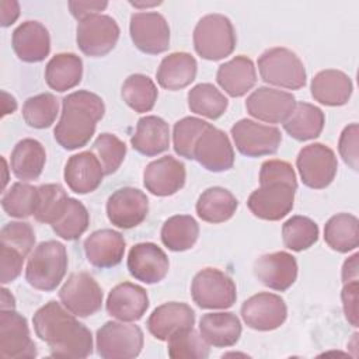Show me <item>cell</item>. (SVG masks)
Masks as SVG:
<instances>
[{"label":"cell","instance_id":"60d3db41","mask_svg":"<svg viewBox=\"0 0 359 359\" xmlns=\"http://www.w3.org/2000/svg\"><path fill=\"white\" fill-rule=\"evenodd\" d=\"M282 240L292 251L307 250L318 240V226L306 216H292L282 226Z\"/></svg>","mask_w":359,"mask_h":359},{"label":"cell","instance_id":"484cf974","mask_svg":"<svg viewBox=\"0 0 359 359\" xmlns=\"http://www.w3.org/2000/svg\"><path fill=\"white\" fill-rule=\"evenodd\" d=\"M194 324L195 311L180 302H168L156 307L147 318L149 332L160 341H167L177 331L194 327Z\"/></svg>","mask_w":359,"mask_h":359},{"label":"cell","instance_id":"f1b7e54d","mask_svg":"<svg viewBox=\"0 0 359 359\" xmlns=\"http://www.w3.org/2000/svg\"><path fill=\"white\" fill-rule=\"evenodd\" d=\"M216 80L230 97H243L257 83L255 66L244 55L234 56L231 60L219 66Z\"/></svg>","mask_w":359,"mask_h":359},{"label":"cell","instance_id":"e575fe53","mask_svg":"<svg viewBox=\"0 0 359 359\" xmlns=\"http://www.w3.org/2000/svg\"><path fill=\"white\" fill-rule=\"evenodd\" d=\"M83 62L74 53H57L45 67V80L52 90L59 93L76 87L81 81Z\"/></svg>","mask_w":359,"mask_h":359},{"label":"cell","instance_id":"b9f144b4","mask_svg":"<svg viewBox=\"0 0 359 359\" xmlns=\"http://www.w3.org/2000/svg\"><path fill=\"white\" fill-rule=\"evenodd\" d=\"M59 112V102L50 93L29 97L22 105V118L25 123L35 129L49 128Z\"/></svg>","mask_w":359,"mask_h":359},{"label":"cell","instance_id":"52a82bcc","mask_svg":"<svg viewBox=\"0 0 359 359\" xmlns=\"http://www.w3.org/2000/svg\"><path fill=\"white\" fill-rule=\"evenodd\" d=\"M191 296L201 309H229L236 303L237 289L227 273L205 268L194 276Z\"/></svg>","mask_w":359,"mask_h":359},{"label":"cell","instance_id":"2e32d148","mask_svg":"<svg viewBox=\"0 0 359 359\" xmlns=\"http://www.w3.org/2000/svg\"><path fill=\"white\" fill-rule=\"evenodd\" d=\"M149 199L146 194L133 187L116 189L107 201V216L119 229L139 226L147 216Z\"/></svg>","mask_w":359,"mask_h":359},{"label":"cell","instance_id":"9c48e42d","mask_svg":"<svg viewBox=\"0 0 359 359\" xmlns=\"http://www.w3.org/2000/svg\"><path fill=\"white\" fill-rule=\"evenodd\" d=\"M296 165L306 187L323 189L335 178L338 161L332 149L323 143H311L299 151Z\"/></svg>","mask_w":359,"mask_h":359},{"label":"cell","instance_id":"ffe728a7","mask_svg":"<svg viewBox=\"0 0 359 359\" xmlns=\"http://www.w3.org/2000/svg\"><path fill=\"white\" fill-rule=\"evenodd\" d=\"M254 275L266 287L285 292L297 278L296 258L286 251L264 254L254 262Z\"/></svg>","mask_w":359,"mask_h":359},{"label":"cell","instance_id":"d4e9b609","mask_svg":"<svg viewBox=\"0 0 359 359\" xmlns=\"http://www.w3.org/2000/svg\"><path fill=\"white\" fill-rule=\"evenodd\" d=\"M17 57L27 63L42 62L50 50L49 32L39 21H25L20 24L11 38Z\"/></svg>","mask_w":359,"mask_h":359},{"label":"cell","instance_id":"83f0119b","mask_svg":"<svg viewBox=\"0 0 359 359\" xmlns=\"http://www.w3.org/2000/svg\"><path fill=\"white\" fill-rule=\"evenodd\" d=\"M132 147L147 157L165 151L170 146L168 123L156 115H147L137 121L136 130L130 137Z\"/></svg>","mask_w":359,"mask_h":359},{"label":"cell","instance_id":"f35d334b","mask_svg":"<svg viewBox=\"0 0 359 359\" xmlns=\"http://www.w3.org/2000/svg\"><path fill=\"white\" fill-rule=\"evenodd\" d=\"M227 98L210 83H201L188 91L191 112L209 119L220 118L227 109Z\"/></svg>","mask_w":359,"mask_h":359},{"label":"cell","instance_id":"8fae6325","mask_svg":"<svg viewBox=\"0 0 359 359\" xmlns=\"http://www.w3.org/2000/svg\"><path fill=\"white\" fill-rule=\"evenodd\" d=\"M231 137L237 150L247 157L269 156L278 151L282 135L275 126L251 119H240L231 126Z\"/></svg>","mask_w":359,"mask_h":359},{"label":"cell","instance_id":"603a6c76","mask_svg":"<svg viewBox=\"0 0 359 359\" xmlns=\"http://www.w3.org/2000/svg\"><path fill=\"white\" fill-rule=\"evenodd\" d=\"M84 252L87 261L100 269L118 265L125 254V238L119 231L101 229L93 231L84 240Z\"/></svg>","mask_w":359,"mask_h":359},{"label":"cell","instance_id":"ab89813d","mask_svg":"<svg viewBox=\"0 0 359 359\" xmlns=\"http://www.w3.org/2000/svg\"><path fill=\"white\" fill-rule=\"evenodd\" d=\"M69 196L59 184H43L38 187L34 217L41 223L53 224L63 215Z\"/></svg>","mask_w":359,"mask_h":359},{"label":"cell","instance_id":"c3c4849f","mask_svg":"<svg viewBox=\"0 0 359 359\" xmlns=\"http://www.w3.org/2000/svg\"><path fill=\"white\" fill-rule=\"evenodd\" d=\"M0 244L17 248L27 257L34 248L35 233L27 222H10L0 231Z\"/></svg>","mask_w":359,"mask_h":359},{"label":"cell","instance_id":"5b68a950","mask_svg":"<svg viewBox=\"0 0 359 359\" xmlns=\"http://www.w3.org/2000/svg\"><path fill=\"white\" fill-rule=\"evenodd\" d=\"M261 79L272 86L299 90L306 84V69L299 56L286 48H271L258 59Z\"/></svg>","mask_w":359,"mask_h":359},{"label":"cell","instance_id":"7dc6e473","mask_svg":"<svg viewBox=\"0 0 359 359\" xmlns=\"http://www.w3.org/2000/svg\"><path fill=\"white\" fill-rule=\"evenodd\" d=\"M105 175L114 174L122 164L126 154V144L112 133H101L93 144Z\"/></svg>","mask_w":359,"mask_h":359},{"label":"cell","instance_id":"816d5d0a","mask_svg":"<svg viewBox=\"0 0 359 359\" xmlns=\"http://www.w3.org/2000/svg\"><path fill=\"white\" fill-rule=\"evenodd\" d=\"M358 123H351L344 128L338 142L342 160L355 171H358Z\"/></svg>","mask_w":359,"mask_h":359},{"label":"cell","instance_id":"f907efd6","mask_svg":"<svg viewBox=\"0 0 359 359\" xmlns=\"http://www.w3.org/2000/svg\"><path fill=\"white\" fill-rule=\"evenodd\" d=\"M25 255L17 248L0 244V280L3 285L10 283L18 278L22 269Z\"/></svg>","mask_w":359,"mask_h":359},{"label":"cell","instance_id":"3957f363","mask_svg":"<svg viewBox=\"0 0 359 359\" xmlns=\"http://www.w3.org/2000/svg\"><path fill=\"white\" fill-rule=\"evenodd\" d=\"M67 271V252L62 243L48 240L39 243L31 252L27 268V282L43 292H50L57 287Z\"/></svg>","mask_w":359,"mask_h":359},{"label":"cell","instance_id":"7a4b0ae2","mask_svg":"<svg viewBox=\"0 0 359 359\" xmlns=\"http://www.w3.org/2000/svg\"><path fill=\"white\" fill-rule=\"evenodd\" d=\"M104 114V101L97 94L87 90L67 94L62 100L60 119L53 130L55 140L66 150L86 146Z\"/></svg>","mask_w":359,"mask_h":359},{"label":"cell","instance_id":"7c38bea8","mask_svg":"<svg viewBox=\"0 0 359 359\" xmlns=\"http://www.w3.org/2000/svg\"><path fill=\"white\" fill-rule=\"evenodd\" d=\"M297 185L289 182H268L252 191L247 206L254 216L262 220H280L292 209Z\"/></svg>","mask_w":359,"mask_h":359},{"label":"cell","instance_id":"9a60e30c","mask_svg":"<svg viewBox=\"0 0 359 359\" xmlns=\"http://www.w3.org/2000/svg\"><path fill=\"white\" fill-rule=\"evenodd\" d=\"M241 317L252 330L272 331L285 323L287 307L280 296L262 292L251 296L243 303Z\"/></svg>","mask_w":359,"mask_h":359},{"label":"cell","instance_id":"d6a6232c","mask_svg":"<svg viewBox=\"0 0 359 359\" xmlns=\"http://www.w3.org/2000/svg\"><path fill=\"white\" fill-rule=\"evenodd\" d=\"M325 123L324 112L309 102H296L293 111L283 121V128L290 137L304 142L320 136Z\"/></svg>","mask_w":359,"mask_h":359},{"label":"cell","instance_id":"44dd1931","mask_svg":"<svg viewBox=\"0 0 359 359\" xmlns=\"http://www.w3.org/2000/svg\"><path fill=\"white\" fill-rule=\"evenodd\" d=\"M185 178V165L171 156L149 163L143 171L146 189L157 196L174 195L184 187Z\"/></svg>","mask_w":359,"mask_h":359},{"label":"cell","instance_id":"30bf717a","mask_svg":"<svg viewBox=\"0 0 359 359\" xmlns=\"http://www.w3.org/2000/svg\"><path fill=\"white\" fill-rule=\"evenodd\" d=\"M62 304L77 317L95 314L102 306V290L87 272L72 273L59 290Z\"/></svg>","mask_w":359,"mask_h":359},{"label":"cell","instance_id":"f546056e","mask_svg":"<svg viewBox=\"0 0 359 359\" xmlns=\"http://www.w3.org/2000/svg\"><path fill=\"white\" fill-rule=\"evenodd\" d=\"M199 332L208 345L227 348L240 339L241 323L234 313H208L199 321Z\"/></svg>","mask_w":359,"mask_h":359},{"label":"cell","instance_id":"74e56055","mask_svg":"<svg viewBox=\"0 0 359 359\" xmlns=\"http://www.w3.org/2000/svg\"><path fill=\"white\" fill-rule=\"evenodd\" d=\"M122 98L135 112H149L153 109L158 91L154 81L144 74H130L122 84Z\"/></svg>","mask_w":359,"mask_h":359},{"label":"cell","instance_id":"ba28073f","mask_svg":"<svg viewBox=\"0 0 359 359\" xmlns=\"http://www.w3.org/2000/svg\"><path fill=\"white\" fill-rule=\"evenodd\" d=\"M118 38L119 27L109 15L93 14L80 20L77 24V46L87 56H105L115 48Z\"/></svg>","mask_w":359,"mask_h":359},{"label":"cell","instance_id":"d590c367","mask_svg":"<svg viewBox=\"0 0 359 359\" xmlns=\"http://www.w3.org/2000/svg\"><path fill=\"white\" fill-rule=\"evenodd\" d=\"M324 240L330 248L348 252L359 245V222L351 213H338L324 226Z\"/></svg>","mask_w":359,"mask_h":359},{"label":"cell","instance_id":"836d02e7","mask_svg":"<svg viewBox=\"0 0 359 359\" xmlns=\"http://www.w3.org/2000/svg\"><path fill=\"white\" fill-rule=\"evenodd\" d=\"M198 216L208 223H223L233 217L238 208L236 196L222 187L208 188L196 202Z\"/></svg>","mask_w":359,"mask_h":359},{"label":"cell","instance_id":"9f6ffc18","mask_svg":"<svg viewBox=\"0 0 359 359\" xmlns=\"http://www.w3.org/2000/svg\"><path fill=\"white\" fill-rule=\"evenodd\" d=\"M358 254L349 257L342 265V282H352L358 280Z\"/></svg>","mask_w":359,"mask_h":359},{"label":"cell","instance_id":"ac0fdd59","mask_svg":"<svg viewBox=\"0 0 359 359\" xmlns=\"http://www.w3.org/2000/svg\"><path fill=\"white\" fill-rule=\"evenodd\" d=\"M194 160L212 172L230 170L234 164V150L227 135L210 125L195 144Z\"/></svg>","mask_w":359,"mask_h":359},{"label":"cell","instance_id":"6f0895ef","mask_svg":"<svg viewBox=\"0 0 359 359\" xmlns=\"http://www.w3.org/2000/svg\"><path fill=\"white\" fill-rule=\"evenodd\" d=\"M1 310H13L15 307V300L14 296L6 289H1Z\"/></svg>","mask_w":359,"mask_h":359},{"label":"cell","instance_id":"277c9868","mask_svg":"<svg viewBox=\"0 0 359 359\" xmlns=\"http://www.w3.org/2000/svg\"><path fill=\"white\" fill-rule=\"evenodd\" d=\"M236 31L231 21L223 14L202 17L194 29V48L208 60H220L234 50Z\"/></svg>","mask_w":359,"mask_h":359},{"label":"cell","instance_id":"8992f818","mask_svg":"<svg viewBox=\"0 0 359 359\" xmlns=\"http://www.w3.org/2000/svg\"><path fill=\"white\" fill-rule=\"evenodd\" d=\"M97 353L104 359H132L143 348V331L125 321H107L97 331Z\"/></svg>","mask_w":359,"mask_h":359},{"label":"cell","instance_id":"11a10c76","mask_svg":"<svg viewBox=\"0 0 359 359\" xmlns=\"http://www.w3.org/2000/svg\"><path fill=\"white\" fill-rule=\"evenodd\" d=\"M0 10H1V25L3 27L11 25L20 15V4L14 0H1Z\"/></svg>","mask_w":359,"mask_h":359},{"label":"cell","instance_id":"ee69618b","mask_svg":"<svg viewBox=\"0 0 359 359\" xmlns=\"http://www.w3.org/2000/svg\"><path fill=\"white\" fill-rule=\"evenodd\" d=\"M167 352L168 356L172 359H182V358H196L205 359L209 356V345L205 339L198 334L194 327L182 328L172 334L167 339Z\"/></svg>","mask_w":359,"mask_h":359},{"label":"cell","instance_id":"1f68e13d","mask_svg":"<svg viewBox=\"0 0 359 359\" xmlns=\"http://www.w3.org/2000/svg\"><path fill=\"white\" fill-rule=\"evenodd\" d=\"M46 153L43 146L35 139L20 140L10 157V165L13 174L22 181L36 180L45 167Z\"/></svg>","mask_w":359,"mask_h":359},{"label":"cell","instance_id":"cb8c5ba5","mask_svg":"<svg viewBox=\"0 0 359 359\" xmlns=\"http://www.w3.org/2000/svg\"><path fill=\"white\" fill-rule=\"evenodd\" d=\"M105 172L97 156L93 151H81L72 156L65 165V181L76 194H88L95 191Z\"/></svg>","mask_w":359,"mask_h":359},{"label":"cell","instance_id":"4fadbf2b","mask_svg":"<svg viewBox=\"0 0 359 359\" xmlns=\"http://www.w3.org/2000/svg\"><path fill=\"white\" fill-rule=\"evenodd\" d=\"M129 32L135 46L143 53L158 55L170 46V28L160 13H133Z\"/></svg>","mask_w":359,"mask_h":359},{"label":"cell","instance_id":"6da1fadb","mask_svg":"<svg viewBox=\"0 0 359 359\" xmlns=\"http://www.w3.org/2000/svg\"><path fill=\"white\" fill-rule=\"evenodd\" d=\"M32 324L53 358H87L93 353L91 331L55 300L36 310Z\"/></svg>","mask_w":359,"mask_h":359},{"label":"cell","instance_id":"f5cc1de1","mask_svg":"<svg viewBox=\"0 0 359 359\" xmlns=\"http://www.w3.org/2000/svg\"><path fill=\"white\" fill-rule=\"evenodd\" d=\"M358 280L344 283V289L341 293L344 313L346 320L352 327H358Z\"/></svg>","mask_w":359,"mask_h":359},{"label":"cell","instance_id":"7bdbcfd3","mask_svg":"<svg viewBox=\"0 0 359 359\" xmlns=\"http://www.w3.org/2000/svg\"><path fill=\"white\" fill-rule=\"evenodd\" d=\"M36 194L38 187L25 182H15L10 187L8 191L3 194L1 206L4 212L11 217H29L35 213Z\"/></svg>","mask_w":359,"mask_h":359},{"label":"cell","instance_id":"681fc988","mask_svg":"<svg viewBox=\"0 0 359 359\" xmlns=\"http://www.w3.org/2000/svg\"><path fill=\"white\" fill-rule=\"evenodd\" d=\"M268 182H289L297 185L293 167L283 160H266L261 165L259 185Z\"/></svg>","mask_w":359,"mask_h":359},{"label":"cell","instance_id":"4dcf8cb0","mask_svg":"<svg viewBox=\"0 0 359 359\" xmlns=\"http://www.w3.org/2000/svg\"><path fill=\"white\" fill-rule=\"evenodd\" d=\"M196 70L198 63L192 55L187 52H174L161 60L156 77L163 88L177 91L195 80Z\"/></svg>","mask_w":359,"mask_h":359},{"label":"cell","instance_id":"d6986e66","mask_svg":"<svg viewBox=\"0 0 359 359\" xmlns=\"http://www.w3.org/2000/svg\"><path fill=\"white\" fill-rule=\"evenodd\" d=\"M168 268L165 252L154 243H139L129 251L128 269L136 280L147 285L157 283L165 278Z\"/></svg>","mask_w":359,"mask_h":359},{"label":"cell","instance_id":"4316f807","mask_svg":"<svg viewBox=\"0 0 359 359\" xmlns=\"http://www.w3.org/2000/svg\"><path fill=\"white\" fill-rule=\"evenodd\" d=\"M311 95L316 101L328 107H339L349 101L352 95V81L341 70L327 69L318 72L311 80Z\"/></svg>","mask_w":359,"mask_h":359},{"label":"cell","instance_id":"db71d44e","mask_svg":"<svg viewBox=\"0 0 359 359\" xmlns=\"http://www.w3.org/2000/svg\"><path fill=\"white\" fill-rule=\"evenodd\" d=\"M107 6L108 1H69L70 13L79 21L88 15L100 14V11L105 10Z\"/></svg>","mask_w":359,"mask_h":359},{"label":"cell","instance_id":"8d00e7d4","mask_svg":"<svg viewBox=\"0 0 359 359\" xmlns=\"http://www.w3.org/2000/svg\"><path fill=\"white\" fill-rule=\"evenodd\" d=\"M199 236V226L192 216L175 215L168 217L161 227V241L171 251L192 248Z\"/></svg>","mask_w":359,"mask_h":359},{"label":"cell","instance_id":"7402d4cb","mask_svg":"<svg viewBox=\"0 0 359 359\" xmlns=\"http://www.w3.org/2000/svg\"><path fill=\"white\" fill-rule=\"evenodd\" d=\"M149 309L147 292L135 283L116 285L107 297V311L119 321L130 323L140 320Z\"/></svg>","mask_w":359,"mask_h":359},{"label":"cell","instance_id":"e0dca14e","mask_svg":"<svg viewBox=\"0 0 359 359\" xmlns=\"http://www.w3.org/2000/svg\"><path fill=\"white\" fill-rule=\"evenodd\" d=\"M294 105L296 98L293 94L269 87H258L245 101L247 112L258 121L268 123H283Z\"/></svg>","mask_w":359,"mask_h":359},{"label":"cell","instance_id":"5bb4252c","mask_svg":"<svg viewBox=\"0 0 359 359\" xmlns=\"http://www.w3.org/2000/svg\"><path fill=\"white\" fill-rule=\"evenodd\" d=\"M0 355L3 359L36 356V345L31 339L27 320L14 309L0 313Z\"/></svg>","mask_w":359,"mask_h":359},{"label":"cell","instance_id":"bcb514c9","mask_svg":"<svg viewBox=\"0 0 359 359\" xmlns=\"http://www.w3.org/2000/svg\"><path fill=\"white\" fill-rule=\"evenodd\" d=\"M210 126V123L195 116H185L175 122L172 130L174 150L178 156L194 160V149L201 135Z\"/></svg>","mask_w":359,"mask_h":359},{"label":"cell","instance_id":"f6af8a7d","mask_svg":"<svg viewBox=\"0 0 359 359\" xmlns=\"http://www.w3.org/2000/svg\"><path fill=\"white\" fill-rule=\"evenodd\" d=\"M88 224L90 215L86 206L80 201L69 198L63 215L52 224V229L63 240H76L87 230Z\"/></svg>","mask_w":359,"mask_h":359}]
</instances>
